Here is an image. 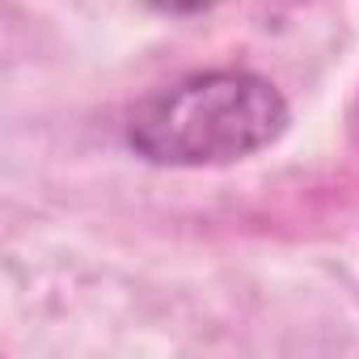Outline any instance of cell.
<instances>
[{"mask_svg":"<svg viewBox=\"0 0 359 359\" xmlns=\"http://www.w3.org/2000/svg\"><path fill=\"white\" fill-rule=\"evenodd\" d=\"M287 131L283 93L254 72H199L131 110L127 144L152 165H233Z\"/></svg>","mask_w":359,"mask_h":359,"instance_id":"1","label":"cell"}]
</instances>
